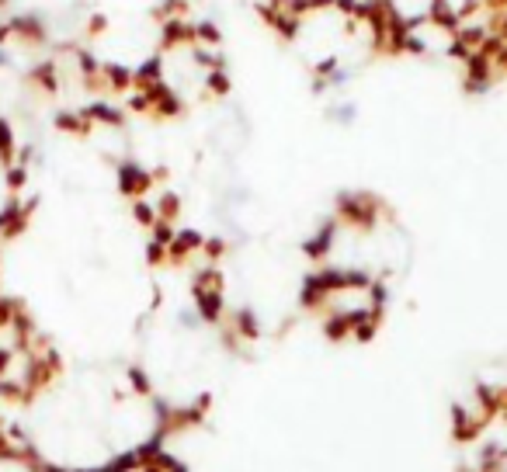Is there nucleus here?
Segmentation results:
<instances>
[{"label": "nucleus", "instance_id": "obj_1", "mask_svg": "<svg viewBox=\"0 0 507 472\" xmlns=\"http://www.w3.org/2000/svg\"><path fill=\"white\" fill-rule=\"evenodd\" d=\"M118 472H178L160 452H153V455H146V459H139V462H132V466H125V469Z\"/></svg>", "mask_w": 507, "mask_h": 472}, {"label": "nucleus", "instance_id": "obj_2", "mask_svg": "<svg viewBox=\"0 0 507 472\" xmlns=\"http://www.w3.org/2000/svg\"><path fill=\"white\" fill-rule=\"evenodd\" d=\"M504 28H507V21H504Z\"/></svg>", "mask_w": 507, "mask_h": 472}]
</instances>
